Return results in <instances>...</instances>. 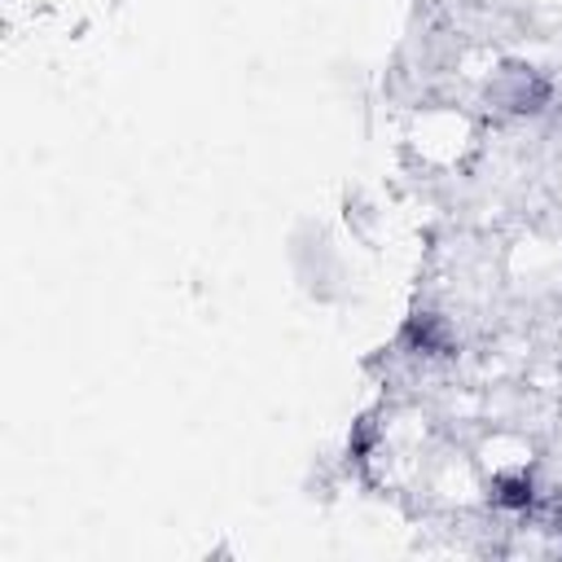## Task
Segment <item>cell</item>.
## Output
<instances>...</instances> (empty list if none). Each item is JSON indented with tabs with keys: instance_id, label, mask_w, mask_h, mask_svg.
<instances>
[{
	"instance_id": "1",
	"label": "cell",
	"mask_w": 562,
	"mask_h": 562,
	"mask_svg": "<svg viewBox=\"0 0 562 562\" xmlns=\"http://www.w3.org/2000/svg\"><path fill=\"white\" fill-rule=\"evenodd\" d=\"M553 97V83L536 66H505L487 83V101L501 114H540Z\"/></svg>"
},
{
	"instance_id": "2",
	"label": "cell",
	"mask_w": 562,
	"mask_h": 562,
	"mask_svg": "<svg viewBox=\"0 0 562 562\" xmlns=\"http://www.w3.org/2000/svg\"><path fill=\"white\" fill-rule=\"evenodd\" d=\"M400 338H404V347L417 351V356H448V351H452V329H448V321H443L439 312H413V316L404 321Z\"/></svg>"
},
{
	"instance_id": "3",
	"label": "cell",
	"mask_w": 562,
	"mask_h": 562,
	"mask_svg": "<svg viewBox=\"0 0 562 562\" xmlns=\"http://www.w3.org/2000/svg\"><path fill=\"white\" fill-rule=\"evenodd\" d=\"M531 501H536V479L527 474V465L496 470V479H492V505L496 509L518 514V509H531Z\"/></svg>"
}]
</instances>
